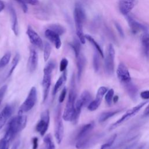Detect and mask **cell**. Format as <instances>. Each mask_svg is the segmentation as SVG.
<instances>
[{"label": "cell", "mask_w": 149, "mask_h": 149, "mask_svg": "<svg viewBox=\"0 0 149 149\" xmlns=\"http://www.w3.org/2000/svg\"><path fill=\"white\" fill-rule=\"evenodd\" d=\"M76 101V90L74 76L73 75L71 78L70 89L68 94V98L66 104L64 111L62 114V119L66 122H72L74 112L75 102Z\"/></svg>", "instance_id": "6da1fadb"}, {"label": "cell", "mask_w": 149, "mask_h": 149, "mask_svg": "<svg viewBox=\"0 0 149 149\" xmlns=\"http://www.w3.org/2000/svg\"><path fill=\"white\" fill-rule=\"evenodd\" d=\"M74 20L76 27V32L78 38L81 44H85V35L83 33V25L86 20V13L81 5L77 3L73 12Z\"/></svg>", "instance_id": "7a4b0ae2"}, {"label": "cell", "mask_w": 149, "mask_h": 149, "mask_svg": "<svg viewBox=\"0 0 149 149\" xmlns=\"http://www.w3.org/2000/svg\"><path fill=\"white\" fill-rule=\"evenodd\" d=\"M55 67L54 61H50L45 65L43 69V77L42 80V102H44L48 95L50 86L51 84L52 73Z\"/></svg>", "instance_id": "3957f363"}, {"label": "cell", "mask_w": 149, "mask_h": 149, "mask_svg": "<svg viewBox=\"0 0 149 149\" xmlns=\"http://www.w3.org/2000/svg\"><path fill=\"white\" fill-rule=\"evenodd\" d=\"M27 116L23 114H18L13 117L9 122L6 132H8L13 138L22 130L27 125Z\"/></svg>", "instance_id": "277c9868"}, {"label": "cell", "mask_w": 149, "mask_h": 149, "mask_svg": "<svg viewBox=\"0 0 149 149\" xmlns=\"http://www.w3.org/2000/svg\"><path fill=\"white\" fill-rule=\"evenodd\" d=\"M62 108L60 105H58L55 110V129L54 134L56 141L58 144H61L64 132L63 124L62 122Z\"/></svg>", "instance_id": "5b68a950"}, {"label": "cell", "mask_w": 149, "mask_h": 149, "mask_svg": "<svg viewBox=\"0 0 149 149\" xmlns=\"http://www.w3.org/2000/svg\"><path fill=\"white\" fill-rule=\"evenodd\" d=\"M102 133L90 134L84 138L76 141L75 147L77 149H88L94 146L103 137Z\"/></svg>", "instance_id": "8992f818"}, {"label": "cell", "mask_w": 149, "mask_h": 149, "mask_svg": "<svg viewBox=\"0 0 149 149\" xmlns=\"http://www.w3.org/2000/svg\"><path fill=\"white\" fill-rule=\"evenodd\" d=\"M37 99V92L36 87L31 88L27 97L19 108L18 114H23L30 111L35 105Z\"/></svg>", "instance_id": "52a82bcc"}, {"label": "cell", "mask_w": 149, "mask_h": 149, "mask_svg": "<svg viewBox=\"0 0 149 149\" xmlns=\"http://www.w3.org/2000/svg\"><path fill=\"white\" fill-rule=\"evenodd\" d=\"M148 102H149V100H147L146 101L142 102L139 104L138 105H137L136 106H135V107L132 108L131 109L127 110L126 112V113L120 119H119L118 120H116L115 122H114L113 124H112L110 126L109 129V130H113V129H115L116 127H117L118 126L120 125L122 123H123L124 122L127 120L128 119H129L130 118H131L132 117L134 116Z\"/></svg>", "instance_id": "ba28073f"}, {"label": "cell", "mask_w": 149, "mask_h": 149, "mask_svg": "<svg viewBox=\"0 0 149 149\" xmlns=\"http://www.w3.org/2000/svg\"><path fill=\"white\" fill-rule=\"evenodd\" d=\"M115 51L112 44H109L108 47L107 52L105 58V70L108 75L113 73L115 69Z\"/></svg>", "instance_id": "9c48e42d"}, {"label": "cell", "mask_w": 149, "mask_h": 149, "mask_svg": "<svg viewBox=\"0 0 149 149\" xmlns=\"http://www.w3.org/2000/svg\"><path fill=\"white\" fill-rule=\"evenodd\" d=\"M49 124V112L48 109L43 111L40 116V119L36 126V130L41 136H44L47 132Z\"/></svg>", "instance_id": "30bf717a"}, {"label": "cell", "mask_w": 149, "mask_h": 149, "mask_svg": "<svg viewBox=\"0 0 149 149\" xmlns=\"http://www.w3.org/2000/svg\"><path fill=\"white\" fill-rule=\"evenodd\" d=\"M118 79L122 85L132 81L131 77L129 70L123 63H119L116 69Z\"/></svg>", "instance_id": "8fae6325"}, {"label": "cell", "mask_w": 149, "mask_h": 149, "mask_svg": "<svg viewBox=\"0 0 149 149\" xmlns=\"http://www.w3.org/2000/svg\"><path fill=\"white\" fill-rule=\"evenodd\" d=\"M108 91V88L105 86L100 87L97 92L95 98L91 101V102L88 105L87 109L90 111H95L100 105L103 97L105 95Z\"/></svg>", "instance_id": "7c38bea8"}, {"label": "cell", "mask_w": 149, "mask_h": 149, "mask_svg": "<svg viewBox=\"0 0 149 149\" xmlns=\"http://www.w3.org/2000/svg\"><path fill=\"white\" fill-rule=\"evenodd\" d=\"M137 3L138 0H119L118 2V8L120 12L126 16L129 15Z\"/></svg>", "instance_id": "4fadbf2b"}, {"label": "cell", "mask_w": 149, "mask_h": 149, "mask_svg": "<svg viewBox=\"0 0 149 149\" xmlns=\"http://www.w3.org/2000/svg\"><path fill=\"white\" fill-rule=\"evenodd\" d=\"M26 34L29 38L30 42L33 45L41 49L44 48V44L42 39L37 34V33H36V31H35L31 27H28L26 31Z\"/></svg>", "instance_id": "5bb4252c"}, {"label": "cell", "mask_w": 149, "mask_h": 149, "mask_svg": "<svg viewBox=\"0 0 149 149\" xmlns=\"http://www.w3.org/2000/svg\"><path fill=\"white\" fill-rule=\"evenodd\" d=\"M126 17L130 30L133 34H135L140 31H143V32L148 31L147 27L144 25L138 22L131 16L127 15L126 16Z\"/></svg>", "instance_id": "9a60e30c"}, {"label": "cell", "mask_w": 149, "mask_h": 149, "mask_svg": "<svg viewBox=\"0 0 149 149\" xmlns=\"http://www.w3.org/2000/svg\"><path fill=\"white\" fill-rule=\"evenodd\" d=\"M38 54L34 48L30 49V54L27 62V69L30 73H33L38 65Z\"/></svg>", "instance_id": "2e32d148"}, {"label": "cell", "mask_w": 149, "mask_h": 149, "mask_svg": "<svg viewBox=\"0 0 149 149\" xmlns=\"http://www.w3.org/2000/svg\"><path fill=\"white\" fill-rule=\"evenodd\" d=\"M95 126V123L94 122H91L90 123H88L87 124L84 125L83 126L80 127L79 130L78 131L76 137H75V140L76 141L81 140L88 134L91 133L92 130H93Z\"/></svg>", "instance_id": "e0dca14e"}, {"label": "cell", "mask_w": 149, "mask_h": 149, "mask_svg": "<svg viewBox=\"0 0 149 149\" xmlns=\"http://www.w3.org/2000/svg\"><path fill=\"white\" fill-rule=\"evenodd\" d=\"M13 112V108L10 105H6L0 112V130L6 123Z\"/></svg>", "instance_id": "ac0fdd59"}, {"label": "cell", "mask_w": 149, "mask_h": 149, "mask_svg": "<svg viewBox=\"0 0 149 149\" xmlns=\"http://www.w3.org/2000/svg\"><path fill=\"white\" fill-rule=\"evenodd\" d=\"M45 36L48 38L52 43H53L56 49H59L61 47V40L59 37V35L51 30L49 29H47L45 31Z\"/></svg>", "instance_id": "d6986e66"}, {"label": "cell", "mask_w": 149, "mask_h": 149, "mask_svg": "<svg viewBox=\"0 0 149 149\" xmlns=\"http://www.w3.org/2000/svg\"><path fill=\"white\" fill-rule=\"evenodd\" d=\"M76 58V65H77V77L78 80L80 81L83 72L86 66V59L85 56L81 53Z\"/></svg>", "instance_id": "ffe728a7"}, {"label": "cell", "mask_w": 149, "mask_h": 149, "mask_svg": "<svg viewBox=\"0 0 149 149\" xmlns=\"http://www.w3.org/2000/svg\"><path fill=\"white\" fill-rule=\"evenodd\" d=\"M9 10L10 19H11L12 31H13L15 35L17 36L19 34V25H18V20H17L16 12L15 9L12 6H9Z\"/></svg>", "instance_id": "44dd1931"}, {"label": "cell", "mask_w": 149, "mask_h": 149, "mask_svg": "<svg viewBox=\"0 0 149 149\" xmlns=\"http://www.w3.org/2000/svg\"><path fill=\"white\" fill-rule=\"evenodd\" d=\"M123 86L125 88V90L127 92L129 96L130 97V98L133 101H136L137 98L138 93V89L137 87L132 83V81L125 84L123 85Z\"/></svg>", "instance_id": "7402d4cb"}, {"label": "cell", "mask_w": 149, "mask_h": 149, "mask_svg": "<svg viewBox=\"0 0 149 149\" xmlns=\"http://www.w3.org/2000/svg\"><path fill=\"white\" fill-rule=\"evenodd\" d=\"M141 40L143 53L148 58L149 56V33L148 31L143 32Z\"/></svg>", "instance_id": "603a6c76"}, {"label": "cell", "mask_w": 149, "mask_h": 149, "mask_svg": "<svg viewBox=\"0 0 149 149\" xmlns=\"http://www.w3.org/2000/svg\"><path fill=\"white\" fill-rule=\"evenodd\" d=\"M123 111V109H118L113 111H106L104 112L99 116L98 118V122L100 123H102L109 119L110 118L115 116V115L120 113Z\"/></svg>", "instance_id": "cb8c5ba5"}, {"label": "cell", "mask_w": 149, "mask_h": 149, "mask_svg": "<svg viewBox=\"0 0 149 149\" xmlns=\"http://www.w3.org/2000/svg\"><path fill=\"white\" fill-rule=\"evenodd\" d=\"M13 137L7 132L0 140V149H9L11 141Z\"/></svg>", "instance_id": "d4e9b609"}, {"label": "cell", "mask_w": 149, "mask_h": 149, "mask_svg": "<svg viewBox=\"0 0 149 149\" xmlns=\"http://www.w3.org/2000/svg\"><path fill=\"white\" fill-rule=\"evenodd\" d=\"M66 80V70L63 72L62 74L59 77V79L56 81L52 91L53 95H55L56 94L58 90H59L61 87L63 85V84L65 83Z\"/></svg>", "instance_id": "484cf974"}, {"label": "cell", "mask_w": 149, "mask_h": 149, "mask_svg": "<svg viewBox=\"0 0 149 149\" xmlns=\"http://www.w3.org/2000/svg\"><path fill=\"white\" fill-rule=\"evenodd\" d=\"M79 99L81 101L84 107L88 106L91 101V95L90 92L87 90H84L80 95Z\"/></svg>", "instance_id": "4316f807"}, {"label": "cell", "mask_w": 149, "mask_h": 149, "mask_svg": "<svg viewBox=\"0 0 149 149\" xmlns=\"http://www.w3.org/2000/svg\"><path fill=\"white\" fill-rule=\"evenodd\" d=\"M17 1L20 5L22 8L23 11L24 13L27 12V4L31 5H37L39 3L38 0H15Z\"/></svg>", "instance_id": "83f0119b"}, {"label": "cell", "mask_w": 149, "mask_h": 149, "mask_svg": "<svg viewBox=\"0 0 149 149\" xmlns=\"http://www.w3.org/2000/svg\"><path fill=\"white\" fill-rule=\"evenodd\" d=\"M85 38L86 40H87L94 46V47L95 48L96 51L98 52L102 58H104V52L102 51V49H101V48L100 46V45L97 42V41L91 36L88 35V34H86L85 35Z\"/></svg>", "instance_id": "f1b7e54d"}, {"label": "cell", "mask_w": 149, "mask_h": 149, "mask_svg": "<svg viewBox=\"0 0 149 149\" xmlns=\"http://www.w3.org/2000/svg\"><path fill=\"white\" fill-rule=\"evenodd\" d=\"M81 42L79 40L74 39L72 42L69 43L70 47L73 49L76 58L79 56V55L81 53Z\"/></svg>", "instance_id": "f546056e"}, {"label": "cell", "mask_w": 149, "mask_h": 149, "mask_svg": "<svg viewBox=\"0 0 149 149\" xmlns=\"http://www.w3.org/2000/svg\"><path fill=\"white\" fill-rule=\"evenodd\" d=\"M43 141L45 144L46 149H55V146L51 134L45 135L44 137Z\"/></svg>", "instance_id": "4dcf8cb0"}, {"label": "cell", "mask_w": 149, "mask_h": 149, "mask_svg": "<svg viewBox=\"0 0 149 149\" xmlns=\"http://www.w3.org/2000/svg\"><path fill=\"white\" fill-rule=\"evenodd\" d=\"M48 29L54 31V32H55L56 33L59 34V36L62 35L66 31L65 28L59 24H52L49 26Z\"/></svg>", "instance_id": "1f68e13d"}, {"label": "cell", "mask_w": 149, "mask_h": 149, "mask_svg": "<svg viewBox=\"0 0 149 149\" xmlns=\"http://www.w3.org/2000/svg\"><path fill=\"white\" fill-rule=\"evenodd\" d=\"M43 48H44V54H43L44 60L45 62H47L50 56L52 48L51 45L48 42H45Z\"/></svg>", "instance_id": "d6a6232c"}, {"label": "cell", "mask_w": 149, "mask_h": 149, "mask_svg": "<svg viewBox=\"0 0 149 149\" xmlns=\"http://www.w3.org/2000/svg\"><path fill=\"white\" fill-rule=\"evenodd\" d=\"M20 55L19 54H16L15 55V56H14V58H13V60L12 61L11 68H10V69L9 70V72L8 73V77H9V76H10L12 75L13 72L14 71V70L16 68L17 65H18V63H19V62L20 61Z\"/></svg>", "instance_id": "836d02e7"}, {"label": "cell", "mask_w": 149, "mask_h": 149, "mask_svg": "<svg viewBox=\"0 0 149 149\" xmlns=\"http://www.w3.org/2000/svg\"><path fill=\"white\" fill-rule=\"evenodd\" d=\"M11 57V54L10 52H7L0 59V69L5 67L9 62Z\"/></svg>", "instance_id": "e575fe53"}, {"label": "cell", "mask_w": 149, "mask_h": 149, "mask_svg": "<svg viewBox=\"0 0 149 149\" xmlns=\"http://www.w3.org/2000/svg\"><path fill=\"white\" fill-rule=\"evenodd\" d=\"M113 96H114V90L113 88L109 89L106 93L105 95V100L108 106H111L112 105Z\"/></svg>", "instance_id": "d590c367"}, {"label": "cell", "mask_w": 149, "mask_h": 149, "mask_svg": "<svg viewBox=\"0 0 149 149\" xmlns=\"http://www.w3.org/2000/svg\"><path fill=\"white\" fill-rule=\"evenodd\" d=\"M100 54L97 51L94 54L93 59V68L95 72H98L100 69V58H99Z\"/></svg>", "instance_id": "8d00e7d4"}, {"label": "cell", "mask_w": 149, "mask_h": 149, "mask_svg": "<svg viewBox=\"0 0 149 149\" xmlns=\"http://www.w3.org/2000/svg\"><path fill=\"white\" fill-rule=\"evenodd\" d=\"M68 65V60L65 58H63L60 62V65H59L60 72H63L64 71H65Z\"/></svg>", "instance_id": "74e56055"}, {"label": "cell", "mask_w": 149, "mask_h": 149, "mask_svg": "<svg viewBox=\"0 0 149 149\" xmlns=\"http://www.w3.org/2000/svg\"><path fill=\"white\" fill-rule=\"evenodd\" d=\"M66 93H67L66 87H64L63 88V89L62 90V91L61 92V94L59 95V97L58 101H59V103H62V102H63V101L65 99V97H66Z\"/></svg>", "instance_id": "f35d334b"}, {"label": "cell", "mask_w": 149, "mask_h": 149, "mask_svg": "<svg viewBox=\"0 0 149 149\" xmlns=\"http://www.w3.org/2000/svg\"><path fill=\"white\" fill-rule=\"evenodd\" d=\"M7 88H8V87L6 85H3L0 88V105L1 104V102L4 98Z\"/></svg>", "instance_id": "ab89813d"}, {"label": "cell", "mask_w": 149, "mask_h": 149, "mask_svg": "<svg viewBox=\"0 0 149 149\" xmlns=\"http://www.w3.org/2000/svg\"><path fill=\"white\" fill-rule=\"evenodd\" d=\"M114 25H115V27H116V29L117 30V31H118L119 34L120 35V36L121 37L123 38L124 36H125V34H124V31H123V29L122 28L121 26L119 24V23H118L116 22H114Z\"/></svg>", "instance_id": "60d3db41"}, {"label": "cell", "mask_w": 149, "mask_h": 149, "mask_svg": "<svg viewBox=\"0 0 149 149\" xmlns=\"http://www.w3.org/2000/svg\"><path fill=\"white\" fill-rule=\"evenodd\" d=\"M140 95L141 98H143V100H149V90H148L142 91L140 93Z\"/></svg>", "instance_id": "b9f144b4"}, {"label": "cell", "mask_w": 149, "mask_h": 149, "mask_svg": "<svg viewBox=\"0 0 149 149\" xmlns=\"http://www.w3.org/2000/svg\"><path fill=\"white\" fill-rule=\"evenodd\" d=\"M38 139L37 137H34L32 139V148L33 149H37L38 148Z\"/></svg>", "instance_id": "7bdbcfd3"}, {"label": "cell", "mask_w": 149, "mask_h": 149, "mask_svg": "<svg viewBox=\"0 0 149 149\" xmlns=\"http://www.w3.org/2000/svg\"><path fill=\"white\" fill-rule=\"evenodd\" d=\"M19 145H20V141H16V143H14V144L12 147L11 149H17L19 146Z\"/></svg>", "instance_id": "ee69618b"}, {"label": "cell", "mask_w": 149, "mask_h": 149, "mask_svg": "<svg viewBox=\"0 0 149 149\" xmlns=\"http://www.w3.org/2000/svg\"><path fill=\"white\" fill-rule=\"evenodd\" d=\"M110 147L109 145L106 142L105 143H104V144H102L101 147H100V149H107V148H109Z\"/></svg>", "instance_id": "f6af8a7d"}, {"label": "cell", "mask_w": 149, "mask_h": 149, "mask_svg": "<svg viewBox=\"0 0 149 149\" xmlns=\"http://www.w3.org/2000/svg\"><path fill=\"white\" fill-rule=\"evenodd\" d=\"M5 8V3L1 0H0V12H2Z\"/></svg>", "instance_id": "bcb514c9"}, {"label": "cell", "mask_w": 149, "mask_h": 149, "mask_svg": "<svg viewBox=\"0 0 149 149\" xmlns=\"http://www.w3.org/2000/svg\"><path fill=\"white\" fill-rule=\"evenodd\" d=\"M144 115H149V104L147 106L146 109L144 111Z\"/></svg>", "instance_id": "7dc6e473"}, {"label": "cell", "mask_w": 149, "mask_h": 149, "mask_svg": "<svg viewBox=\"0 0 149 149\" xmlns=\"http://www.w3.org/2000/svg\"><path fill=\"white\" fill-rule=\"evenodd\" d=\"M118 99H119V97H118V95L113 96V101L115 103V102H116L118 101Z\"/></svg>", "instance_id": "c3c4849f"}]
</instances>
